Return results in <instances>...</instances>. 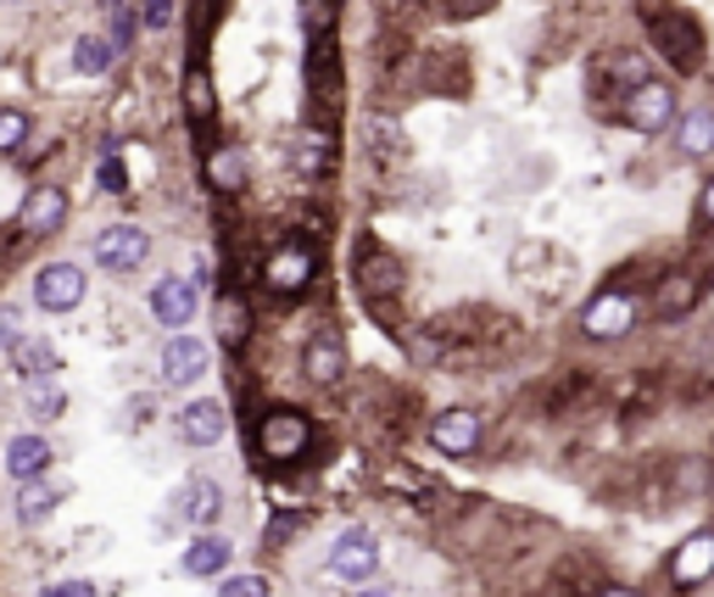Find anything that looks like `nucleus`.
Here are the masks:
<instances>
[{"mask_svg": "<svg viewBox=\"0 0 714 597\" xmlns=\"http://www.w3.org/2000/svg\"><path fill=\"white\" fill-rule=\"evenodd\" d=\"M642 23H648V45H653L675 73H697V67H703V29L692 23V12H681V7H653V12H642Z\"/></svg>", "mask_w": 714, "mask_h": 597, "instance_id": "obj_1", "label": "nucleus"}, {"mask_svg": "<svg viewBox=\"0 0 714 597\" xmlns=\"http://www.w3.org/2000/svg\"><path fill=\"white\" fill-rule=\"evenodd\" d=\"M307 442H313V424H307V413H296V408H274V413H262V424H257V453L274 458V464L302 458Z\"/></svg>", "mask_w": 714, "mask_h": 597, "instance_id": "obj_2", "label": "nucleus"}, {"mask_svg": "<svg viewBox=\"0 0 714 597\" xmlns=\"http://www.w3.org/2000/svg\"><path fill=\"white\" fill-rule=\"evenodd\" d=\"M619 118L631 123L637 134H659L675 118V90L664 78H637L631 90H625V101H619Z\"/></svg>", "mask_w": 714, "mask_h": 597, "instance_id": "obj_3", "label": "nucleus"}, {"mask_svg": "<svg viewBox=\"0 0 714 597\" xmlns=\"http://www.w3.org/2000/svg\"><path fill=\"white\" fill-rule=\"evenodd\" d=\"M313 269H318V251L302 246V240H285L274 258L262 263V280H268V291H274V296H302L313 285Z\"/></svg>", "mask_w": 714, "mask_h": 597, "instance_id": "obj_4", "label": "nucleus"}, {"mask_svg": "<svg viewBox=\"0 0 714 597\" xmlns=\"http://www.w3.org/2000/svg\"><path fill=\"white\" fill-rule=\"evenodd\" d=\"M145 251H151V240H145L140 224H107V229L96 235V263H101L107 274H134V269L145 263Z\"/></svg>", "mask_w": 714, "mask_h": 597, "instance_id": "obj_5", "label": "nucleus"}, {"mask_svg": "<svg viewBox=\"0 0 714 597\" xmlns=\"http://www.w3.org/2000/svg\"><path fill=\"white\" fill-rule=\"evenodd\" d=\"M581 329L592 340H625L637 329V296H625V291H603L586 313H581Z\"/></svg>", "mask_w": 714, "mask_h": 597, "instance_id": "obj_6", "label": "nucleus"}, {"mask_svg": "<svg viewBox=\"0 0 714 597\" xmlns=\"http://www.w3.org/2000/svg\"><path fill=\"white\" fill-rule=\"evenodd\" d=\"M329 569H335V575H346V580H369V575L380 569V542H375L364 525L340 531V536H335V547H329Z\"/></svg>", "mask_w": 714, "mask_h": 597, "instance_id": "obj_7", "label": "nucleus"}, {"mask_svg": "<svg viewBox=\"0 0 714 597\" xmlns=\"http://www.w3.org/2000/svg\"><path fill=\"white\" fill-rule=\"evenodd\" d=\"M62 224H67V191L34 185V191L23 196V207H18V229H23L29 240H45V235H56Z\"/></svg>", "mask_w": 714, "mask_h": 597, "instance_id": "obj_8", "label": "nucleus"}, {"mask_svg": "<svg viewBox=\"0 0 714 597\" xmlns=\"http://www.w3.org/2000/svg\"><path fill=\"white\" fill-rule=\"evenodd\" d=\"M207 369H213V352H207L202 335H173L162 347V380L167 386H196Z\"/></svg>", "mask_w": 714, "mask_h": 597, "instance_id": "obj_9", "label": "nucleus"}, {"mask_svg": "<svg viewBox=\"0 0 714 597\" xmlns=\"http://www.w3.org/2000/svg\"><path fill=\"white\" fill-rule=\"evenodd\" d=\"M224 402H213V397H191L185 408L173 413V431H178V442H191V447H213L218 436H224Z\"/></svg>", "mask_w": 714, "mask_h": 597, "instance_id": "obj_10", "label": "nucleus"}, {"mask_svg": "<svg viewBox=\"0 0 714 597\" xmlns=\"http://www.w3.org/2000/svg\"><path fill=\"white\" fill-rule=\"evenodd\" d=\"M34 302L45 313H67L84 302V269L78 263H45L40 280H34Z\"/></svg>", "mask_w": 714, "mask_h": 597, "instance_id": "obj_11", "label": "nucleus"}, {"mask_svg": "<svg viewBox=\"0 0 714 597\" xmlns=\"http://www.w3.org/2000/svg\"><path fill=\"white\" fill-rule=\"evenodd\" d=\"M703 285H708L703 269H670V274L659 280V291H653V313H659V318H686V313L703 302Z\"/></svg>", "mask_w": 714, "mask_h": 597, "instance_id": "obj_12", "label": "nucleus"}, {"mask_svg": "<svg viewBox=\"0 0 714 597\" xmlns=\"http://www.w3.org/2000/svg\"><path fill=\"white\" fill-rule=\"evenodd\" d=\"M430 442H435L441 453H453V458H469V453L480 447V413H469V408H446V413H435Z\"/></svg>", "mask_w": 714, "mask_h": 597, "instance_id": "obj_13", "label": "nucleus"}, {"mask_svg": "<svg viewBox=\"0 0 714 597\" xmlns=\"http://www.w3.org/2000/svg\"><path fill=\"white\" fill-rule=\"evenodd\" d=\"M291 167L302 180H329L335 174V134H324V129H302L296 140H291Z\"/></svg>", "mask_w": 714, "mask_h": 597, "instance_id": "obj_14", "label": "nucleus"}, {"mask_svg": "<svg viewBox=\"0 0 714 597\" xmlns=\"http://www.w3.org/2000/svg\"><path fill=\"white\" fill-rule=\"evenodd\" d=\"M151 318L156 324H167V329H178V324H191L196 318V280H156V291H151Z\"/></svg>", "mask_w": 714, "mask_h": 597, "instance_id": "obj_15", "label": "nucleus"}, {"mask_svg": "<svg viewBox=\"0 0 714 597\" xmlns=\"http://www.w3.org/2000/svg\"><path fill=\"white\" fill-rule=\"evenodd\" d=\"M178 514H185L196 531L218 525V520H224V486H218L213 475H196V480H185V491H178Z\"/></svg>", "mask_w": 714, "mask_h": 597, "instance_id": "obj_16", "label": "nucleus"}, {"mask_svg": "<svg viewBox=\"0 0 714 597\" xmlns=\"http://www.w3.org/2000/svg\"><path fill=\"white\" fill-rule=\"evenodd\" d=\"M302 369H307L313 386H335V380L346 375V347H340V335H335V329H318V335L307 340Z\"/></svg>", "mask_w": 714, "mask_h": 597, "instance_id": "obj_17", "label": "nucleus"}, {"mask_svg": "<svg viewBox=\"0 0 714 597\" xmlns=\"http://www.w3.org/2000/svg\"><path fill=\"white\" fill-rule=\"evenodd\" d=\"M670 575H675V586L708 580V575H714V536H708V531L686 536V542L675 547V558H670Z\"/></svg>", "mask_w": 714, "mask_h": 597, "instance_id": "obj_18", "label": "nucleus"}, {"mask_svg": "<svg viewBox=\"0 0 714 597\" xmlns=\"http://www.w3.org/2000/svg\"><path fill=\"white\" fill-rule=\"evenodd\" d=\"M202 180H207L213 191H224V196L246 191V151H240V145H213L207 162H202Z\"/></svg>", "mask_w": 714, "mask_h": 597, "instance_id": "obj_19", "label": "nucleus"}, {"mask_svg": "<svg viewBox=\"0 0 714 597\" xmlns=\"http://www.w3.org/2000/svg\"><path fill=\"white\" fill-rule=\"evenodd\" d=\"M51 458H56V453H51L45 436H12V442H7V475H12V480H40V475L51 469Z\"/></svg>", "mask_w": 714, "mask_h": 597, "instance_id": "obj_20", "label": "nucleus"}, {"mask_svg": "<svg viewBox=\"0 0 714 597\" xmlns=\"http://www.w3.org/2000/svg\"><path fill=\"white\" fill-rule=\"evenodd\" d=\"M12 363H18V380H40V375H56V369H62L56 347H51V340H40V335H23V340H18Z\"/></svg>", "mask_w": 714, "mask_h": 597, "instance_id": "obj_21", "label": "nucleus"}, {"mask_svg": "<svg viewBox=\"0 0 714 597\" xmlns=\"http://www.w3.org/2000/svg\"><path fill=\"white\" fill-rule=\"evenodd\" d=\"M357 280H364V291L375 296V291H397L402 285V269H397V258H386V251H375V246H364L357 251Z\"/></svg>", "mask_w": 714, "mask_h": 597, "instance_id": "obj_22", "label": "nucleus"}, {"mask_svg": "<svg viewBox=\"0 0 714 597\" xmlns=\"http://www.w3.org/2000/svg\"><path fill=\"white\" fill-rule=\"evenodd\" d=\"M23 408H29L40 424H51V419H62V413H67V391L56 386V375L23 380Z\"/></svg>", "mask_w": 714, "mask_h": 597, "instance_id": "obj_23", "label": "nucleus"}, {"mask_svg": "<svg viewBox=\"0 0 714 597\" xmlns=\"http://www.w3.org/2000/svg\"><path fill=\"white\" fill-rule=\"evenodd\" d=\"M675 145H681V156H708V151H714V112H708V107H692V112L675 123Z\"/></svg>", "mask_w": 714, "mask_h": 597, "instance_id": "obj_24", "label": "nucleus"}, {"mask_svg": "<svg viewBox=\"0 0 714 597\" xmlns=\"http://www.w3.org/2000/svg\"><path fill=\"white\" fill-rule=\"evenodd\" d=\"M229 558H235V547H229L224 536L207 531V536H196V542L185 547V575H218Z\"/></svg>", "mask_w": 714, "mask_h": 597, "instance_id": "obj_25", "label": "nucleus"}, {"mask_svg": "<svg viewBox=\"0 0 714 597\" xmlns=\"http://www.w3.org/2000/svg\"><path fill=\"white\" fill-rule=\"evenodd\" d=\"M23 491H18V520L23 525H40V520H51V508L62 502V491L56 486H45V480H18Z\"/></svg>", "mask_w": 714, "mask_h": 597, "instance_id": "obj_26", "label": "nucleus"}, {"mask_svg": "<svg viewBox=\"0 0 714 597\" xmlns=\"http://www.w3.org/2000/svg\"><path fill=\"white\" fill-rule=\"evenodd\" d=\"M185 112H191L196 129H213L218 107H213V84H207V73H191V78H185Z\"/></svg>", "mask_w": 714, "mask_h": 597, "instance_id": "obj_27", "label": "nucleus"}, {"mask_svg": "<svg viewBox=\"0 0 714 597\" xmlns=\"http://www.w3.org/2000/svg\"><path fill=\"white\" fill-rule=\"evenodd\" d=\"M73 67H78L84 78H101V73L112 67V45H107L101 34H84V40L73 45Z\"/></svg>", "mask_w": 714, "mask_h": 597, "instance_id": "obj_28", "label": "nucleus"}, {"mask_svg": "<svg viewBox=\"0 0 714 597\" xmlns=\"http://www.w3.org/2000/svg\"><path fill=\"white\" fill-rule=\"evenodd\" d=\"M246 329H251V313L240 307V296H224V302H218V335H224V347H240Z\"/></svg>", "mask_w": 714, "mask_h": 597, "instance_id": "obj_29", "label": "nucleus"}, {"mask_svg": "<svg viewBox=\"0 0 714 597\" xmlns=\"http://www.w3.org/2000/svg\"><path fill=\"white\" fill-rule=\"evenodd\" d=\"M23 140H29V118L18 107H0V156L23 151Z\"/></svg>", "mask_w": 714, "mask_h": 597, "instance_id": "obj_30", "label": "nucleus"}, {"mask_svg": "<svg viewBox=\"0 0 714 597\" xmlns=\"http://www.w3.org/2000/svg\"><path fill=\"white\" fill-rule=\"evenodd\" d=\"M134 18H140L145 34H162L173 23V0H134Z\"/></svg>", "mask_w": 714, "mask_h": 597, "instance_id": "obj_31", "label": "nucleus"}, {"mask_svg": "<svg viewBox=\"0 0 714 597\" xmlns=\"http://www.w3.org/2000/svg\"><path fill=\"white\" fill-rule=\"evenodd\" d=\"M134 34H140L134 7H118V12H112V40H107V45H112V56H123V51L134 45Z\"/></svg>", "mask_w": 714, "mask_h": 597, "instance_id": "obj_32", "label": "nucleus"}, {"mask_svg": "<svg viewBox=\"0 0 714 597\" xmlns=\"http://www.w3.org/2000/svg\"><path fill=\"white\" fill-rule=\"evenodd\" d=\"M218 597H268V580L262 575H229L218 586Z\"/></svg>", "mask_w": 714, "mask_h": 597, "instance_id": "obj_33", "label": "nucleus"}, {"mask_svg": "<svg viewBox=\"0 0 714 597\" xmlns=\"http://www.w3.org/2000/svg\"><path fill=\"white\" fill-rule=\"evenodd\" d=\"M23 340V313L18 307H0V352H12Z\"/></svg>", "mask_w": 714, "mask_h": 597, "instance_id": "obj_34", "label": "nucleus"}, {"mask_svg": "<svg viewBox=\"0 0 714 597\" xmlns=\"http://www.w3.org/2000/svg\"><path fill=\"white\" fill-rule=\"evenodd\" d=\"M101 191H112V196H129V167H123L118 156H107V162H101Z\"/></svg>", "mask_w": 714, "mask_h": 597, "instance_id": "obj_35", "label": "nucleus"}, {"mask_svg": "<svg viewBox=\"0 0 714 597\" xmlns=\"http://www.w3.org/2000/svg\"><path fill=\"white\" fill-rule=\"evenodd\" d=\"M45 597H96V586L89 580H56V586H45Z\"/></svg>", "mask_w": 714, "mask_h": 597, "instance_id": "obj_36", "label": "nucleus"}, {"mask_svg": "<svg viewBox=\"0 0 714 597\" xmlns=\"http://www.w3.org/2000/svg\"><path fill=\"white\" fill-rule=\"evenodd\" d=\"M697 218L714 229V180H708V185H703V196H697Z\"/></svg>", "mask_w": 714, "mask_h": 597, "instance_id": "obj_37", "label": "nucleus"}, {"mask_svg": "<svg viewBox=\"0 0 714 597\" xmlns=\"http://www.w3.org/2000/svg\"><path fill=\"white\" fill-rule=\"evenodd\" d=\"M597 597H642V591H631V586H603Z\"/></svg>", "mask_w": 714, "mask_h": 597, "instance_id": "obj_38", "label": "nucleus"}, {"mask_svg": "<svg viewBox=\"0 0 714 597\" xmlns=\"http://www.w3.org/2000/svg\"><path fill=\"white\" fill-rule=\"evenodd\" d=\"M357 597H391L386 586H364V591H357Z\"/></svg>", "mask_w": 714, "mask_h": 597, "instance_id": "obj_39", "label": "nucleus"}, {"mask_svg": "<svg viewBox=\"0 0 714 597\" xmlns=\"http://www.w3.org/2000/svg\"><path fill=\"white\" fill-rule=\"evenodd\" d=\"M101 7H107V12H118V7H134V0H101Z\"/></svg>", "mask_w": 714, "mask_h": 597, "instance_id": "obj_40", "label": "nucleus"}]
</instances>
